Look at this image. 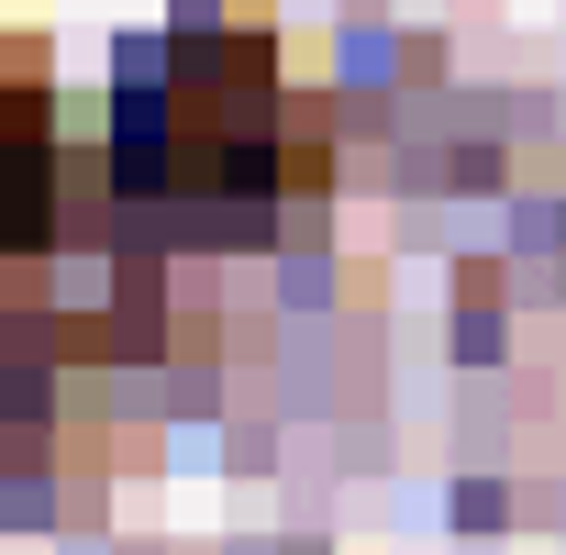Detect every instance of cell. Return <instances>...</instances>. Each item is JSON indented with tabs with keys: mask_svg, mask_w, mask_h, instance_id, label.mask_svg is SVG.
I'll return each instance as SVG.
<instances>
[{
	"mask_svg": "<svg viewBox=\"0 0 566 555\" xmlns=\"http://www.w3.org/2000/svg\"><path fill=\"white\" fill-rule=\"evenodd\" d=\"M334 189V112L290 78L266 0H178L112 67V211L145 244L255 255Z\"/></svg>",
	"mask_w": 566,
	"mask_h": 555,
	"instance_id": "cell-1",
	"label": "cell"
},
{
	"mask_svg": "<svg viewBox=\"0 0 566 555\" xmlns=\"http://www.w3.org/2000/svg\"><path fill=\"white\" fill-rule=\"evenodd\" d=\"M67 233V145H56V67L45 34L0 23V312L56 266Z\"/></svg>",
	"mask_w": 566,
	"mask_h": 555,
	"instance_id": "cell-2",
	"label": "cell"
}]
</instances>
